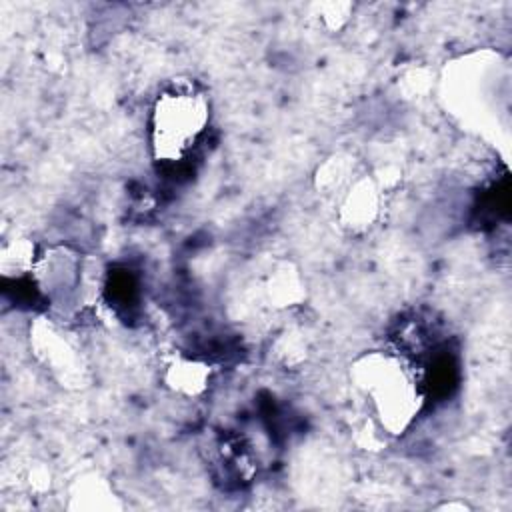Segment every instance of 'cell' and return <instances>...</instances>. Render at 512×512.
<instances>
[{
  "label": "cell",
  "mask_w": 512,
  "mask_h": 512,
  "mask_svg": "<svg viewBox=\"0 0 512 512\" xmlns=\"http://www.w3.org/2000/svg\"><path fill=\"white\" fill-rule=\"evenodd\" d=\"M206 102L200 94H164L154 112V146L164 158L186 152L206 124Z\"/></svg>",
  "instance_id": "6da1fadb"
}]
</instances>
